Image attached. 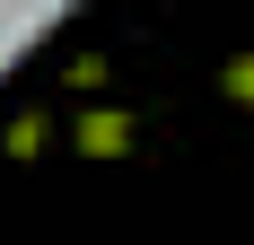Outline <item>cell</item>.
<instances>
[{
  "instance_id": "1",
  "label": "cell",
  "mask_w": 254,
  "mask_h": 245,
  "mask_svg": "<svg viewBox=\"0 0 254 245\" xmlns=\"http://www.w3.org/2000/svg\"><path fill=\"white\" fill-rule=\"evenodd\" d=\"M79 149H88V158H123L131 149V114H114V105L79 114Z\"/></svg>"
},
{
  "instance_id": "2",
  "label": "cell",
  "mask_w": 254,
  "mask_h": 245,
  "mask_svg": "<svg viewBox=\"0 0 254 245\" xmlns=\"http://www.w3.org/2000/svg\"><path fill=\"white\" fill-rule=\"evenodd\" d=\"M53 140V122L44 114H18V122H9V140H0V149H9V158H35V149H44Z\"/></svg>"
},
{
  "instance_id": "3",
  "label": "cell",
  "mask_w": 254,
  "mask_h": 245,
  "mask_svg": "<svg viewBox=\"0 0 254 245\" xmlns=\"http://www.w3.org/2000/svg\"><path fill=\"white\" fill-rule=\"evenodd\" d=\"M219 88H228V105H254V53H237L228 70H219Z\"/></svg>"
},
{
  "instance_id": "4",
  "label": "cell",
  "mask_w": 254,
  "mask_h": 245,
  "mask_svg": "<svg viewBox=\"0 0 254 245\" xmlns=\"http://www.w3.org/2000/svg\"><path fill=\"white\" fill-rule=\"evenodd\" d=\"M62 79H70V88H97V79H105V53H79V61H70Z\"/></svg>"
}]
</instances>
